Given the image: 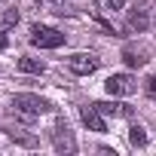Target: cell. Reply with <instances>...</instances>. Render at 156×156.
I'll return each mask as SVG.
<instances>
[{"label": "cell", "mask_w": 156, "mask_h": 156, "mask_svg": "<svg viewBox=\"0 0 156 156\" xmlns=\"http://www.w3.org/2000/svg\"><path fill=\"white\" fill-rule=\"evenodd\" d=\"M129 141H132L135 147H147V132H144V126H132V129H129Z\"/></svg>", "instance_id": "obj_12"}, {"label": "cell", "mask_w": 156, "mask_h": 156, "mask_svg": "<svg viewBox=\"0 0 156 156\" xmlns=\"http://www.w3.org/2000/svg\"><path fill=\"white\" fill-rule=\"evenodd\" d=\"M28 40H31V46H40V49H58L64 43V34L49 28V25H34Z\"/></svg>", "instance_id": "obj_2"}, {"label": "cell", "mask_w": 156, "mask_h": 156, "mask_svg": "<svg viewBox=\"0 0 156 156\" xmlns=\"http://www.w3.org/2000/svg\"><path fill=\"white\" fill-rule=\"evenodd\" d=\"M3 46H6V37H3V34H0V49H3Z\"/></svg>", "instance_id": "obj_15"}, {"label": "cell", "mask_w": 156, "mask_h": 156, "mask_svg": "<svg viewBox=\"0 0 156 156\" xmlns=\"http://www.w3.org/2000/svg\"><path fill=\"white\" fill-rule=\"evenodd\" d=\"M95 107H98L101 113H107V116H122V119L132 116V107H129V104H119V101H98Z\"/></svg>", "instance_id": "obj_7"}, {"label": "cell", "mask_w": 156, "mask_h": 156, "mask_svg": "<svg viewBox=\"0 0 156 156\" xmlns=\"http://www.w3.org/2000/svg\"><path fill=\"white\" fill-rule=\"evenodd\" d=\"M80 116H83V122H86L92 132H107V126H104V119H101V110H98L95 104H92V107H83Z\"/></svg>", "instance_id": "obj_6"}, {"label": "cell", "mask_w": 156, "mask_h": 156, "mask_svg": "<svg viewBox=\"0 0 156 156\" xmlns=\"http://www.w3.org/2000/svg\"><path fill=\"white\" fill-rule=\"evenodd\" d=\"M19 70H22V73H37V76H40L46 67H43L40 58H28V55H25V58H19Z\"/></svg>", "instance_id": "obj_10"}, {"label": "cell", "mask_w": 156, "mask_h": 156, "mask_svg": "<svg viewBox=\"0 0 156 156\" xmlns=\"http://www.w3.org/2000/svg\"><path fill=\"white\" fill-rule=\"evenodd\" d=\"M16 25H19V12H16V9L0 12V34H3V31H9V28H16Z\"/></svg>", "instance_id": "obj_11"}, {"label": "cell", "mask_w": 156, "mask_h": 156, "mask_svg": "<svg viewBox=\"0 0 156 156\" xmlns=\"http://www.w3.org/2000/svg\"><path fill=\"white\" fill-rule=\"evenodd\" d=\"M95 3H98L104 12H116V9H122V3H126V0H95Z\"/></svg>", "instance_id": "obj_13"}, {"label": "cell", "mask_w": 156, "mask_h": 156, "mask_svg": "<svg viewBox=\"0 0 156 156\" xmlns=\"http://www.w3.org/2000/svg\"><path fill=\"white\" fill-rule=\"evenodd\" d=\"M98 64H101V58H95V55H89V52H76V55H70V58H67V67H70L73 73H80V76L95 73V70H98Z\"/></svg>", "instance_id": "obj_4"}, {"label": "cell", "mask_w": 156, "mask_h": 156, "mask_svg": "<svg viewBox=\"0 0 156 156\" xmlns=\"http://www.w3.org/2000/svg\"><path fill=\"white\" fill-rule=\"evenodd\" d=\"M46 110H49V104H46L40 95H31V92L12 95V113H19V116H25V119L40 116V113H46Z\"/></svg>", "instance_id": "obj_1"}, {"label": "cell", "mask_w": 156, "mask_h": 156, "mask_svg": "<svg viewBox=\"0 0 156 156\" xmlns=\"http://www.w3.org/2000/svg\"><path fill=\"white\" fill-rule=\"evenodd\" d=\"M122 61H126L129 67H144V64H147V55H144L141 49H132V46H126V49H122Z\"/></svg>", "instance_id": "obj_9"}, {"label": "cell", "mask_w": 156, "mask_h": 156, "mask_svg": "<svg viewBox=\"0 0 156 156\" xmlns=\"http://www.w3.org/2000/svg\"><path fill=\"white\" fill-rule=\"evenodd\" d=\"M129 28H132V31H138V34H144V31L150 28V12H147V3H135V6L129 9Z\"/></svg>", "instance_id": "obj_5"}, {"label": "cell", "mask_w": 156, "mask_h": 156, "mask_svg": "<svg viewBox=\"0 0 156 156\" xmlns=\"http://www.w3.org/2000/svg\"><path fill=\"white\" fill-rule=\"evenodd\" d=\"M144 92H147V95H150V98L156 101V73H153V76H147V80H144Z\"/></svg>", "instance_id": "obj_14"}, {"label": "cell", "mask_w": 156, "mask_h": 156, "mask_svg": "<svg viewBox=\"0 0 156 156\" xmlns=\"http://www.w3.org/2000/svg\"><path fill=\"white\" fill-rule=\"evenodd\" d=\"M104 89H107V95H135V89H138V83L132 80L129 73H110L107 80H104Z\"/></svg>", "instance_id": "obj_3"}, {"label": "cell", "mask_w": 156, "mask_h": 156, "mask_svg": "<svg viewBox=\"0 0 156 156\" xmlns=\"http://www.w3.org/2000/svg\"><path fill=\"white\" fill-rule=\"evenodd\" d=\"M55 150H67V153H73V138H70V129H67L64 122L55 126Z\"/></svg>", "instance_id": "obj_8"}]
</instances>
